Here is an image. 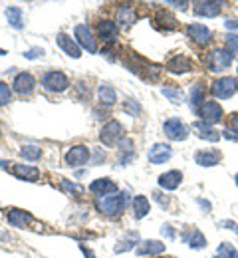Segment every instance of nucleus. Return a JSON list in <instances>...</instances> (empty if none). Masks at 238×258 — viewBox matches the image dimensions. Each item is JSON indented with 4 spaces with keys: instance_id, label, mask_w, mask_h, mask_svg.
<instances>
[{
    "instance_id": "nucleus-1",
    "label": "nucleus",
    "mask_w": 238,
    "mask_h": 258,
    "mask_svg": "<svg viewBox=\"0 0 238 258\" xmlns=\"http://www.w3.org/2000/svg\"><path fill=\"white\" fill-rule=\"evenodd\" d=\"M125 203H127V193H113V195H105L100 197L96 201L100 213L107 215V217H117L123 213L125 209Z\"/></svg>"
},
{
    "instance_id": "nucleus-2",
    "label": "nucleus",
    "mask_w": 238,
    "mask_h": 258,
    "mask_svg": "<svg viewBox=\"0 0 238 258\" xmlns=\"http://www.w3.org/2000/svg\"><path fill=\"white\" fill-rule=\"evenodd\" d=\"M42 88L46 92H52V94H62L69 88V80L64 72H58V70H52L48 74H44L42 78Z\"/></svg>"
},
{
    "instance_id": "nucleus-3",
    "label": "nucleus",
    "mask_w": 238,
    "mask_h": 258,
    "mask_svg": "<svg viewBox=\"0 0 238 258\" xmlns=\"http://www.w3.org/2000/svg\"><path fill=\"white\" fill-rule=\"evenodd\" d=\"M204 62H206V68H208L210 72H216V74H218V72H224V70L230 68L232 56H230V52L216 48V50H210V52L206 54Z\"/></svg>"
},
{
    "instance_id": "nucleus-4",
    "label": "nucleus",
    "mask_w": 238,
    "mask_h": 258,
    "mask_svg": "<svg viewBox=\"0 0 238 258\" xmlns=\"http://www.w3.org/2000/svg\"><path fill=\"white\" fill-rule=\"evenodd\" d=\"M100 141H102L103 145H107V147L119 145L123 141V127H121V123L115 121V119L107 121L102 127V131H100Z\"/></svg>"
},
{
    "instance_id": "nucleus-5",
    "label": "nucleus",
    "mask_w": 238,
    "mask_h": 258,
    "mask_svg": "<svg viewBox=\"0 0 238 258\" xmlns=\"http://www.w3.org/2000/svg\"><path fill=\"white\" fill-rule=\"evenodd\" d=\"M73 36H75V42H77L80 48L88 50L90 54H96V52H98L96 38H94V34H92L88 24H77V26L73 28Z\"/></svg>"
},
{
    "instance_id": "nucleus-6",
    "label": "nucleus",
    "mask_w": 238,
    "mask_h": 258,
    "mask_svg": "<svg viewBox=\"0 0 238 258\" xmlns=\"http://www.w3.org/2000/svg\"><path fill=\"white\" fill-rule=\"evenodd\" d=\"M238 90L236 80L230 78V76H224V78H218L212 82L210 86V92L214 97H220V99H226V97L234 96V92Z\"/></svg>"
},
{
    "instance_id": "nucleus-7",
    "label": "nucleus",
    "mask_w": 238,
    "mask_h": 258,
    "mask_svg": "<svg viewBox=\"0 0 238 258\" xmlns=\"http://www.w3.org/2000/svg\"><path fill=\"white\" fill-rule=\"evenodd\" d=\"M163 131H165V135L169 137L171 141H185V139L189 137V129H187V125H185L179 117L167 119V121L163 123Z\"/></svg>"
},
{
    "instance_id": "nucleus-8",
    "label": "nucleus",
    "mask_w": 238,
    "mask_h": 258,
    "mask_svg": "<svg viewBox=\"0 0 238 258\" xmlns=\"http://www.w3.org/2000/svg\"><path fill=\"white\" fill-rule=\"evenodd\" d=\"M199 115H201V121L206 125H214L222 119V107L216 103V101H204L199 109Z\"/></svg>"
},
{
    "instance_id": "nucleus-9",
    "label": "nucleus",
    "mask_w": 238,
    "mask_h": 258,
    "mask_svg": "<svg viewBox=\"0 0 238 258\" xmlns=\"http://www.w3.org/2000/svg\"><path fill=\"white\" fill-rule=\"evenodd\" d=\"M34 88H36V80L32 74H28V72L16 74V78H14V82H12V90H14L16 94H20V96H30V94L34 92Z\"/></svg>"
},
{
    "instance_id": "nucleus-10",
    "label": "nucleus",
    "mask_w": 238,
    "mask_h": 258,
    "mask_svg": "<svg viewBox=\"0 0 238 258\" xmlns=\"http://www.w3.org/2000/svg\"><path fill=\"white\" fill-rule=\"evenodd\" d=\"M90 159V149L86 145H73L69 147L68 153L64 155V163L68 167H80V165H86Z\"/></svg>"
},
{
    "instance_id": "nucleus-11",
    "label": "nucleus",
    "mask_w": 238,
    "mask_h": 258,
    "mask_svg": "<svg viewBox=\"0 0 238 258\" xmlns=\"http://www.w3.org/2000/svg\"><path fill=\"white\" fill-rule=\"evenodd\" d=\"M98 34L103 40V44H113L119 38V28H117V24L113 20H102L98 24Z\"/></svg>"
},
{
    "instance_id": "nucleus-12",
    "label": "nucleus",
    "mask_w": 238,
    "mask_h": 258,
    "mask_svg": "<svg viewBox=\"0 0 238 258\" xmlns=\"http://www.w3.org/2000/svg\"><path fill=\"white\" fill-rule=\"evenodd\" d=\"M171 155H173V149L167 143H155L151 149H149V161L155 163V165H161V163L169 161Z\"/></svg>"
},
{
    "instance_id": "nucleus-13",
    "label": "nucleus",
    "mask_w": 238,
    "mask_h": 258,
    "mask_svg": "<svg viewBox=\"0 0 238 258\" xmlns=\"http://www.w3.org/2000/svg\"><path fill=\"white\" fill-rule=\"evenodd\" d=\"M90 193L98 195V199H100V197H105V195L117 193V185H115V181H111V179H107V177L96 179V181L90 185Z\"/></svg>"
},
{
    "instance_id": "nucleus-14",
    "label": "nucleus",
    "mask_w": 238,
    "mask_h": 258,
    "mask_svg": "<svg viewBox=\"0 0 238 258\" xmlns=\"http://www.w3.org/2000/svg\"><path fill=\"white\" fill-rule=\"evenodd\" d=\"M56 42H58V46L68 54L69 58H75V60H77V58L82 56V48L77 46L75 40L69 38L68 34H58V36H56Z\"/></svg>"
},
{
    "instance_id": "nucleus-15",
    "label": "nucleus",
    "mask_w": 238,
    "mask_h": 258,
    "mask_svg": "<svg viewBox=\"0 0 238 258\" xmlns=\"http://www.w3.org/2000/svg\"><path fill=\"white\" fill-rule=\"evenodd\" d=\"M167 70H169L171 74H187V72L193 70V62L187 56L177 54V56H173L169 62H167Z\"/></svg>"
},
{
    "instance_id": "nucleus-16",
    "label": "nucleus",
    "mask_w": 238,
    "mask_h": 258,
    "mask_svg": "<svg viewBox=\"0 0 238 258\" xmlns=\"http://www.w3.org/2000/svg\"><path fill=\"white\" fill-rule=\"evenodd\" d=\"M187 32H189V36H191L195 42H199L201 46L208 44V42L212 40V30L206 28L204 24H191V26L187 28Z\"/></svg>"
},
{
    "instance_id": "nucleus-17",
    "label": "nucleus",
    "mask_w": 238,
    "mask_h": 258,
    "mask_svg": "<svg viewBox=\"0 0 238 258\" xmlns=\"http://www.w3.org/2000/svg\"><path fill=\"white\" fill-rule=\"evenodd\" d=\"M183 181V173L181 171H167L159 177V187L165 191H175Z\"/></svg>"
},
{
    "instance_id": "nucleus-18",
    "label": "nucleus",
    "mask_w": 238,
    "mask_h": 258,
    "mask_svg": "<svg viewBox=\"0 0 238 258\" xmlns=\"http://www.w3.org/2000/svg\"><path fill=\"white\" fill-rule=\"evenodd\" d=\"M6 217H8V223H10V225L18 226V228H22V226L32 223V215H30L28 211H20V209H10V211L6 213Z\"/></svg>"
},
{
    "instance_id": "nucleus-19",
    "label": "nucleus",
    "mask_w": 238,
    "mask_h": 258,
    "mask_svg": "<svg viewBox=\"0 0 238 258\" xmlns=\"http://www.w3.org/2000/svg\"><path fill=\"white\" fill-rule=\"evenodd\" d=\"M4 14H6L8 24H10L14 30H22V28H24V12H22L20 6H8Z\"/></svg>"
},
{
    "instance_id": "nucleus-20",
    "label": "nucleus",
    "mask_w": 238,
    "mask_h": 258,
    "mask_svg": "<svg viewBox=\"0 0 238 258\" xmlns=\"http://www.w3.org/2000/svg\"><path fill=\"white\" fill-rule=\"evenodd\" d=\"M165 250V244L159 240H143L137 246V254L139 256H147V254H161Z\"/></svg>"
},
{
    "instance_id": "nucleus-21",
    "label": "nucleus",
    "mask_w": 238,
    "mask_h": 258,
    "mask_svg": "<svg viewBox=\"0 0 238 258\" xmlns=\"http://www.w3.org/2000/svg\"><path fill=\"white\" fill-rule=\"evenodd\" d=\"M195 14L197 16H216L220 14V2H208V0H203V2H197L195 4Z\"/></svg>"
},
{
    "instance_id": "nucleus-22",
    "label": "nucleus",
    "mask_w": 238,
    "mask_h": 258,
    "mask_svg": "<svg viewBox=\"0 0 238 258\" xmlns=\"http://www.w3.org/2000/svg\"><path fill=\"white\" fill-rule=\"evenodd\" d=\"M137 14L135 10L129 6V4H121L119 8H117V22L123 26V28H129L133 22H135Z\"/></svg>"
},
{
    "instance_id": "nucleus-23",
    "label": "nucleus",
    "mask_w": 238,
    "mask_h": 258,
    "mask_svg": "<svg viewBox=\"0 0 238 258\" xmlns=\"http://www.w3.org/2000/svg\"><path fill=\"white\" fill-rule=\"evenodd\" d=\"M195 161L201 167H214L216 163L220 161V155L216 151H208V149H203V151H197L195 153Z\"/></svg>"
},
{
    "instance_id": "nucleus-24",
    "label": "nucleus",
    "mask_w": 238,
    "mask_h": 258,
    "mask_svg": "<svg viewBox=\"0 0 238 258\" xmlns=\"http://www.w3.org/2000/svg\"><path fill=\"white\" fill-rule=\"evenodd\" d=\"M149 209H151V205H149V199L145 195H137L135 199H133V217H135L137 221L145 219Z\"/></svg>"
},
{
    "instance_id": "nucleus-25",
    "label": "nucleus",
    "mask_w": 238,
    "mask_h": 258,
    "mask_svg": "<svg viewBox=\"0 0 238 258\" xmlns=\"http://www.w3.org/2000/svg\"><path fill=\"white\" fill-rule=\"evenodd\" d=\"M14 175L24 179V181H36L40 177V169H36L32 165H14Z\"/></svg>"
},
{
    "instance_id": "nucleus-26",
    "label": "nucleus",
    "mask_w": 238,
    "mask_h": 258,
    "mask_svg": "<svg viewBox=\"0 0 238 258\" xmlns=\"http://www.w3.org/2000/svg\"><path fill=\"white\" fill-rule=\"evenodd\" d=\"M183 240H185L193 250H199V248H204V246H206V238H204L203 232H199V230H189L187 234H183Z\"/></svg>"
},
{
    "instance_id": "nucleus-27",
    "label": "nucleus",
    "mask_w": 238,
    "mask_h": 258,
    "mask_svg": "<svg viewBox=\"0 0 238 258\" xmlns=\"http://www.w3.org/2000/svg\"><path fill=\"white\" fill-rule=\"evenodd\" d=\"M155 22H157V26H159L163 32H171V30L177 28V20L171 16L167 10H159L157 16H155Z\"/></svg>"
},
{
    "instance_id": "nucleus-28",
    "label": "nucleus",
    "mask_w": 238,
    "mask_h": 258,
    "mask_svg": "<svg viewBox=\"0 0 238 258\" xmlns=\"http://www.w3.org/2000/svg\"><path fill=\"white\" fill-rule=\"evenodd\" d=\"M195 131H197V135H199L201 139H206V141H218V139H220L218 131H214L210 125H206L203 121H197V123H195Z\"/></svg>"
},
{
    "instance_id": "nucleus-29",
    "label": "nucleus",
    "mask_w": 238,
    "mask_h": 258,
    "mask_svg": "<svg viewBox=\"0 0 238 258\" xmlns=\"http://www.w3.org/2000/svg\"><path fill=\"white\" fill-rule=\"evenodd\" d=\"M98 97H100V101H102L103 105H113V103L117 101V94H115V90H113L109 84H102V86H100Z\"/></svg>"
},
{
    "instance_id": "nucleus-30",
    "label": "nucleus",
    "mask_w": 238,
    "mask_h": 258,
    "mask_svg": "<svg viewBox=\"0 0 238 258\" xmlns=\"http://www.w3.org/2000/svg\"><path fill=\"white\" fill-rule=\"evenodd\" d=\"M137 240H139V234H137V232H129L125 238L117 240V244H115V252L119 254V252H127V250H131V248L135 246Z\"/></svg>"
},
{
    "instance_id": "nucleus-31",
    "label": "nucleus",
    "mask_w": 238,
    "mask_h": 258,
    "mask_svg": "<svg viewBox=\"0 0 238 258\" xmlns=\"http://www.w3.org/2000/svg\"><path fill=\"white\" fill-rule=\"evenodd\" d=\"M20 155H22L26 161H36V159L42 157V149H40V145H34V143L22 145V147H20Z\"/></svg>"
},
{
    "instance_id": "nucleus-32",
    "label": "nucleus",
    "mask_w": 238,
    "mask_h": 258,
    "mask_svg": "<svg viewBox=\"0 0 238 258\" xmlns=\"http://www.w3.org/2000/svg\"><path fill=\"white\" fill-rule=\"evenodd\" d=\"M214 258H238V252L230 242H222L218 246V250L214 252Z\"/></svg>"
},
{
    "instance_id": "nucleus-33",
    "label": "nucleus",
    "mask_w": 238,
    "mask_h": 258,
    "mask_svg": "<svg viewBox=\"0 0 238 258\" xmlns=\"http://www.w3.org/2000/svg\"><path fill=\"white\" fill-rule=\"evenodd\" d=\"M203 94L204 90L199 86V84H195L193 88H191V97H189V101H191V107L195 109V107H199V105H203Z\"/></svg>"
},
{
    "instance_id": "nucleus-34",
    "label": "nucleus",
    "mask_w": 238,
    "mask_h": 258,
    "mask_svg": "<svg viewBox=\"0 0 238 258\" xmlns=\"http://www.w3.org/2000/svg\"><path fill=\"white\" fill-rule=\"evenodd\" d=\"M62 189L64 191H68V193H71V195H82L84 193V187L82 185H77V183H71L69 179H62Z\"/></svg>"
},
{
    "instance_id": "nucleus-35",
    "label": "nucleus",
    "mask_w": 238,
    "mask_h": 258,
    "mask_svg": "<svg viewBox=\"0 0 238 258\" xmlns=\"http://www.w3.org/2000/svg\"><path fill=\"white\" fill-rule=\"evenodd\" d=\"M10 99H12V90H10V86H8L6 82H0V105L10 103Z\"/></svg>"
},
{
    "instance_id": "nucleus-36",
    "label": "nucleus",
    "mask_w": 238,
    "mask_h": 258,
    "mask_svg": "<svg viewBox=\"0 0 238 258\" xmlns=\"http://www.w3.org/2000/svg\"><path fill=\"white\" fill-rule=\"evenodd\" d=\"M163 96L169 97L173 103H181V99H183V92H181V90H177V88H163Z\"/></svg>"
},
{
    "instance_id": "nucleus-37",
    "label": "nucleus",
    "mask_w": 238,
    "mask_h": 258,
    "mask_svg": "<svg viewBox=\"0 0 238 258\" xmlns=\"http://www.w3.org/2000/svg\"><path fill=\"white\" fill-rule=\"evenodd\" d=\"M123 111L125 113H129V115H133L135 117L137 113L141 111V107H139V103H137L135 99H127L125 103H123Z\"/></svg>"
},
{
    "instance_id": "nucleus-38",
    "label": "nucleus",
    "mask_w": 238,
    "mask_h": 258,
    "mask_svg": "<svg viewBox=\"0 0 238 258\" xmlns=\"http://www.w3.org/2000/svg\"><path fill=\"white\" fill-rule=\"evenodd\" d=\"M226 46H228L230 54H236V56H238V36H236V34L226 36Z\"/></svg>"
},
{
    "instance_id": "nucleus-39",
    "label": "nucleus",
    "mask_w": 238,
    "mask_h": 258,
    "mask_svg": "<svg viewBox=\"0 0 238 258\" xmlns=\"http://www.w3.org/2000/svg\"><path fill=\"white\" fill-rule=\"evenodd\" d=\"M42 56H44L42 48H32V50L24 52V58H28V60H36V58H42Z\"/></svg>"
},
{
    "instance_id": "nucleus-40",
    "label": "nucleus",
    "mask_w": 238,
    "mask_h": 258,
    "mask_svg": "<svg viewBox=\"0 0 238 258\" xmlns=\"http://www.w3.org/2000/svg\"><path fill=\"white\" fill-rule=\"evenodd\" d=\"M161 232H163L167 238H175V230H173V226H171V225H163Z\"/></svg>"
},
{
    "instance_id": "nucleus-41",
    "label": "nucleus",
    "mask_w": 238,
    "mask_h": 258,
    "mask_svg": "<svg viewBox=\"0 0 238 258\" xmlns=\"http://www.w3.org/2000/svg\"><path fill=\"white\" fill-rule=\"evenodd\" d=\"M167 4H169V6H175V8H179V10H185V8H187V2H173V0H169Z\"/></svg>"
},
{
    "instance_id": "nucleus-42",
    "label": "nucleus",
    "mask_w": 238,
    "mask_h": 258,
    "mask_svg": "<svg viewBox=\"0 0 238 258\" xmlns=\"http://www.w3.org/2000/svg\"><path fill=\"white\" fill-rule=\"evenodd\" d=\"M224 26H226L228 30H238V22H236V20H226V22H224Z\"/></svg>"
},
{
    "instance_id": "nucleus-43",
    "label": "nucleus",
    "mask_w": 238,
    "mask_h": 258,
    "mask_svg": "<svg viewBox=\"0 0 238 258\" xmlns=\"http://www.w3.org/2000/svg\"><path fill=\"white\" fill-rule=\"evenodd\" d=\"M230 129L238 133V113H234V115H232V119H230Z\"/></svg>"
},
{
    "instance_id": "nucleus-44",
    "label": "nucleus",
    "mask_w": 238,
    "mask_h": 258,
    "mask_svg": "<svg viewBox=\"0 0 238 258\" xmlns=\"http://www.w3.org/2000/svg\"><path fill=\"white\" fill-rule=\"evenodd\" d=\"M82 252H84V254H86L88 258H94V252H92V250H88L86 246H82Z\"/></svg>"
},
{
    "instance_id": "nucleus-45",
    "label": "nucleus",
    "mask_w": 238,
    "mask_h": 258,
    "mask_svg": "<svg viewBox=\"0 0 238 258\" xmlns=\"http://www.w3.org/2000/svg\"><path fill=\"white\" fill-rule=\"evenodd\" d=\"M4 54H6V52H4V50H2V48H0V56H4Z\"/></svg>"
},
{
    "instance_id": "nucleus-46",
    "label": "nucleus",
    "mask_w": 238,
    "mask_h": 258,
    "mask_svg": "<svg viewBox=\"0 0 238 258\" xmlns=\"http://www.w3.org/2000/svg\"><path fill=\"white\" fill-rule=\"evenodd\" d=\"M236 185H238V175H236Z\"/></svg>"
},
{
    "instance_id": "nucleus-47",
    "label": "nucleus",
    "mask_w": 238,
    "mask_h": 258,
    "mask_svg": "<svg viewBox=\"0 0 238 258\" xmlns=\"http://www.w3.org/2000/svg\"><path fill=\"white\" fill-rule=\"evenodd\" d=\"M0 137H2V131H0Z\"/></svg>"
}]
</instances>
